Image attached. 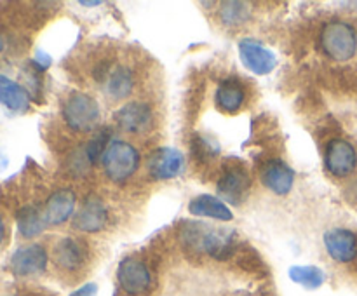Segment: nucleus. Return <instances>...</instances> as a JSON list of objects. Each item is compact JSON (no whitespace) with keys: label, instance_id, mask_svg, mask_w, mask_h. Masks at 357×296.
Returning <instances> with one entry per match:
<instances>
[{"label":"nucleus","instance_id":"1","mask_svg":"<svg viewBox=\"0 0 357 296\" xmlns=\"http://www.w3.org/2000/svg\"><path fill=\"white\" fill-rule=\"evenodd\" d=\"M181 240L194 253L208 254L215 260H229L236 251V232L215 228L201 221L185 223L180 232Z\"/></svg>","mask_w":357,"mask_h":296},{"label":"nucleus","instance_id":"2","mask_svg":"<svg viewBox=\"0 0 357 296\" xmlns=\"http://www.w3.org/2000/svg\"><path fill=\"white\" fill-rule=\"evenodd\" d=\"M321 49L335 61H349L357 52V33L347 21H328L321 30Z\"/></svg>","mask_w":357,"mask_h":296},{"label":"nucleus","instance_id":"3","mask_svg":"<svg viewBox=\"0 0 357 296\" xmlns=\"http://www.w3.org/2000/svg\"><path fill=\"white\" fill-rule=\"evenodd\" d=\"M105 174L115 183L128 181L139 167V153L131 143L112 141L101 157Z\"/></svg>","mask_w":357,"mask_h":296},{"label":"nucleus","instance_id":"4","mask_svg":"<svg viewBox=\"0 0 357 296\" xmlns=\"http://www.w3.org/2000/svg\"><path fill=\"white\" fill-rule=\"evenodd\" d=\"M100 117V104L86 93L70 94L63 104V120L77 132H89L96 129Z\"/></svg>","mask_w":357,"mask_h":296},{"label":"nucleus","instance_id":"5","mask_svg":"<svg viewBox=\"0 0 357 296\" xmlns=\"http://www.w3.org/2000/svg\"><path fill=\"white\" fill-rule=\"evenodd\" d=\"M117 281L122 291L129 296H142L152 288V272L145 261L138 258H126L119 263Z\"/></svg>","mask_w":357,"mask_h":296},{"label":"nucleus","instance_id":"6","mask_svg":"<svg viewBox=\"0 0 357 296\" xmlns=\"http://www.w3.org/2000/svg\"><path fill=\"white\" fill-rule=\"evenodd\" d=\"M251 188V176L243 164H230L218 180V194L230 204H241Z\"/></svg>","mask_w":357,"mask_h":296},{"label":"nucleus","instance_id":"7","mask_svg":"<svg viewBox=\"0 0 357 296\" xmlns=\"http://www.w3.org/2000/svg\"><path fill=\"white\" fill-rule=\"evenodd\" d=\"M324 164L333 176H349L357 167L356 148L345 139H331L326 146V153H324Z\"/></svg>","mask_w":357,"mask_h":296},{"label":"nucleus","instance_id":"8","mask_svg":"<svg viewBox=\"0 0 357 296\" xmlns=\"http://www.w3.org/2000/svg\"><path fill=\"white\" fill-rule=\"evenodd\" d=\"M47 268V251L40 244H28L14 251L10 258V270L20 277L38 275Z\"/></svg>","mask_w":357,"mask_h":296},{"label":"nucleus","instance_id":"9","mask_svg":"<svg viewBox=\"0 0 357 296\" xmlns=\"http://www.w3.org/2000/svg\"><path fill=\"white\" fill-rule=\"evenodd\" d=\"M108 223V211L107 205L103 204L100 197L96 195H87L84 198L82 205L77 211L75 218H73V228L80 230V232L96 233L103 230Z\"/></svg>","mask_w":357,"mask_h":296},{"label":"nucleus","instance_id":"10","mask_svg":"<svg viewBox=\"0 0 357 296\" xmlns=\"http://www.w3.org/2000/svg\"><path fill=\"white\" fill-rule=\"evenodd\" d=\"M114 120L119 127L129 134H142L152 127L153 114L146 103H128L119 108L114 115Z\"/></svg>","mask_w":357,"mask_h":296},{"label":"nucleus","instance_id":"11","mask_svg":"<svg viewBox=\"0 0 357 296\" xmlns=\"http://www.w3.org/2000/svg\"><path fill=\"white\" fill-rule=\"evenodd\" d=\"M239 56L244 66L257 75H268L278 65L274 52L253 38H246V40L241 42Z\"/></svg>","mask_w":357,"mask_h":296},{"label":"nucleus","instance_id":"12","mask_svg":"<svg viewBox=\"0 0 357 296\" xmlns=\"http://www.w3.org/2000/svg\"><path fill=\"white\" fill-rule=\"evenodd\" d=\"M185 167V160L181 152L169 146L157 148L149 157V171L155 180H171L181 174Z\"/></svg>","mask_w":357,"mask_h":296},{"label":"nucleus","instance_id":"13","mask_svg":"<svg viewBox=\"0 0 357 296\" xmlns=\"http://www.w3.org/2000/svg\"><path fill=\"white\" fill-rule=\"evenodd\" d=\"M260 178L261 183L268 190L278 195H286L289 194V190L293 188V183H295V171L288 164L282 162L281 159H272L267 160L265 166L261 167Z\"/></svg>","mask_w":357,"mask_h":296},{"label":"nucleus","instance_id":"14","mask_svg":"<svg viewBox=\"0 0 357 296\" xmlns=\"http://www.w3.org/2000/svg\"><path fill=\"white\" fill-rule=\"evenodd\" d=\"M328 254L338 263H349L357 256V237L347 228H333L324 233Z\"/></svg>","mask_w":357,"mask_h":296},{"label":"nucleus","instance_id":"15","mask_svg":"<svg viewBox=\"0 0 357 296\" xmlns=\"http://www.w3.org/2000/svg\"><path fill=\"white\" fill-rule=\"evenodd\" d=\"M56 265L65 272H77L84 267L87 260V251L80 240L65 237L59 240L52 251Z\"/></svg>","mask_w":357,"mask_h":296},{"label":"nucleus","instance_id":"16","mask_svg":"<svg viewBox=\"0 0 357 296\" xmlns=\"http://www.w3.org/2000/svg\"><path fill=\"white\" fill-rule=\"evenodd\" d=\"M77 197L70 188H59L45 202L44 216L47 225H61L66 219L72 218L75 211Z\"/></svg>","mask_w":357,"mask_h":296},{"label":"nucleus","instance_id":"17","mask_svg":"<svg viewBox=\"0 0 357 296\" xmlns=\"http://www.w3.org/2000/svg\"><path fill=\"white\" fill-rule=\"evenodd\" d=\"M216 107L225 114H237L246 101V89L236 77H227L216 87Z\"/></svg>","mask_w":357,"mask_h":296},{"label":"nucleus","instance_id":"18","mask_svg":"<svg viewBox=\"0 0 357 296\" xmlns=\"http://www.w3.org/2000/svg\"><path fill=\"white\" fill-rule=\"evenodd\" d=\"M103 89L105 94L112 100H124L129 94L132 93V87H135V77H132L131 70L128 66H114V68L108 70V73L103 79Z\"/></svg>","mask_w":357,"mask_h":296},{"label":"nucleus","instance_id":"19","mask_svg":"<svg viewBox=\"0 0 357 296\" xmlns=\"http://www.w3.org/2000/svg\"><path fill=\"white\" fill-rule=\"evenodd\" d=\"M188 211L194 216L220 219V221H230L234 218L232 211H230L229 205L222 198L208 194L197 195L195 198H192L190 205H188Z\"/></svg>","mask_w":357,"mask_h":296},{"label":"nucleus","instance_id":"20","mask_svg":"<svg viewBox=\"0 0 357 296\" xmlns=\"http://www.w3.org/2000/svg\"><path fill=\"white\" fill-rule=\"evenodd\" d=\"M0 103L13 111H26L30 107L28 91L9 77L0 75Z\"/></svg>","mask_w":357,"mask_h":296},{"label":"nucleus","instance_id":"21","mask_svg":"<svg viewBox=\"0 0 357 296\" xmlns=\"http://www.w3.org/2000/svg\"><path fill=\"white\" fill-rule=\"evenodd\" d=\"M47 226L44 212L35 205H24L17 211V230L24 239H33L40 235L44 228Z\"/></svg>","mask_w":357,"mask_h":296},{"label":"nucleus","instance_id":"22","mask_svg":"<svg viewBox=\"0 0 357 296\" xmlns=\"http://www.w3.org/2000/svg\"><path fill=\"white\" fill-rule=\"evenodd\" d=\"M220 17L227 26H239L251 17V6L239 0H227L220 6Z\"/></svg>","mask_w":357,"mask_h":296},{"label":"nucleus","instance_id":"23","mask_svg":"<svg viewBox=\"0 0 357 296\" xmlns=\"http://www.w3.org/2000/svg\"><path fill=\"white\" fill-rule=\"evenodd\" d=\"M289 277L293 282L303 286L307 289H317L324 284L326 281V275L321 270L319 267H312V265H305V267H296L289 268Z\"/></svg>","mask_w":357,"mask_h":296},{"label":"nucleus","instance_id":"24","mask_svg":"<svg viewBox=\"0 0 357 296\" xmlns=\"http://www.w3.org/2000/svg\"><path fill=\"white\" fill-rule=\"evenodd\" d=\"M110 136H112V129L110 127H103L96 132V136L89 139V143L86 145V152L87 157H89L91 164L96 162L98 159H101L107 150V146L110 145Z\"/></svg>","mask_w":357,"mask_h":296},{"label":"nucleus","instance_id":"25","mask_svg":"<svg viewBox=\"0 0 357 296\" xmlns=\"http://www.w3.org/2000/svg\"><path fill=\"white\" fill-rule=\"evenodd\" d=\"M91 166V160L87 157L86 146H79V150H73L68 157V169L70 173H73L75 176L86 173Z\"/></svg>","mask_w":357,"mask_h":296},{"label":"nucleus","instance_id":"26","mask_svg":"<svg viewBox=\"0 0 357 296\" xmlns=\"http://www.w3.org/2000/svg\"><path fill=\"white\" fill-rule=\"evenodd\" d=\"M96 293H98V286L94 284V282H87V284H84L82 288L73 291L70 296H96Z\"/></svg>","mask_w":357,"mask_h":296},{"label":"nucleus","instance_id":"27","mask_svg":"<svg viewBox=\"0 0 357 296\" xmlns=\"http://www.w3.org/2000/svg\"><path fill=\"white\" fill-rule=\"evenodd\" d=\"M35 65L40 70H45L51 65V56L45 54L44 51H37V54H35Z\"/></svg>","mask_w":357,"mask_h":296},{"label":"nucleus","instance_id":"28","mask_svg":"<svg viewBox=\"0 0 357 296\" xmlns=\"http://www.w3.org/2000/svg\"><path fill=\"white\" fill-rule=\"evenodd\" d=\"M80 6L82 7H96V6H100V0H96V2H87V0H80Z\"/></svg>","mask_w":357,"mask_h":296},{"label":"nucleus","instance_id":"29","mask_svg":"<svg viewBox=\"0 0 357 296\" xmlns=\"http://www.w3.org/2000/svg\"><path fill=\"white\" fill-rule=\"evenodd\" d=\"M3 232H6V230H3V221H2V218H0V244H2V240H3Z\"/></svg>","mask_w":357,"mask_h":296},{"label":"nucleus","instance_id":"30","mask_svg":"<svg viewBox=\"0 0 357 296\" xmlns=\"http://www.w3.org/2000/svg\"><path fill=\"white\" fill-rule=\"evenodd\" d=\"M3 51V37H2V33H0V52Z\"/></svg>","mask_w":357,"mask_h":296}]
</instances>
